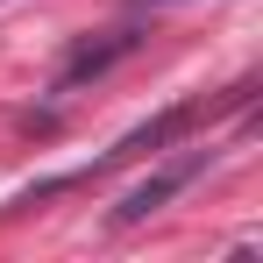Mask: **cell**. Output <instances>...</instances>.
<instances>
[{
  "instance_id": "obj_3",
  "label": "cell",
  "mask_w": 263,
  "mask_h": 263,
  "mask_svg": "<svg viewBox=\"0 0 263 263\" xmlns=\"http://www.w3.org/2000/svg\"><path fill=\"white\" fill-rule=\"evenodd\" d=\"M135 7H164V0H135Z\"/></svg>"
},
{
  "instance_id": "obj_2",
  "label": "cell",
  "mask_w": 263,
  "mask_h": 263,
  "mask_svg": "<svg viewBox=\"0 0 263 263\" xmlns=\"http://www.w3.org/2000/svg\"><path fill=\"white\" fill-rule=\"evenodd\" d=\"M135 43H142L135 29H107V36H86V43H71V57L57 64V79H50V92H57V100H64V92H79L86 79H100V71H114V64H121V57H128Z\"/></svg>"
},
{
  "instance_id": "obj_1",
  "label": "cell",
  "mask_w": 263,
  "mask_h": 263,
  "mask_svg": "<svg viewBox=\"0 0 263 263\" xmlns=\"http://www.w3.org/2000/svg\"><path fill=\"white\" fill-rule=\"evenodd\" d=\"M199 171H206V149H192V157H178V164H164V171H149L142 185H128V192H121V206H114V228H135V220L164 214V199H178Z\"/></svg>"
}]
</instances>
